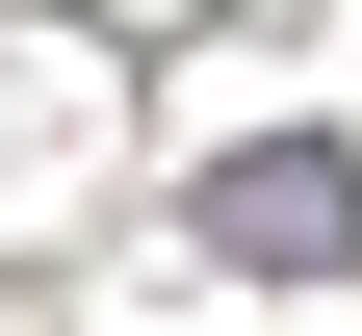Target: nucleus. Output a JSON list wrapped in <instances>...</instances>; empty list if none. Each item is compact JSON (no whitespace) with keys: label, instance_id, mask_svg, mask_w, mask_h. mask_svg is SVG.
<instances>
[{"label":"nucleus","instance_id":"nucleus-1","mask_svg":"<svg viewBox=\"0 0 362 336\" xmlns=\"http://www.w3.org/2000/svg\"><path fill=\"white\" fill-rule=\"evenodd\" d=\"M181 233H207L233 284H362V156L337 129H233V156L181 181Z\"/></svg>","mask_w":362,"mask_h":336}]
</instances>
